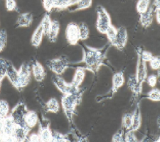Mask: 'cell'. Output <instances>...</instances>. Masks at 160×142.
<instances>
[{
    "instance_id": "cell-34",
    "label": "cell",
    "mask_w": 160,
    "mask_h": 142,
    "mask_svg": "<svg viewBox=\"0 0 160 142\" xmlns=\"http://www.w3.org/2000/svg\"><path fill=\"white\" fill-rule=\"evenodd\" d=\"M138 139L136 137L135 131L128 130L125 134V137H124V141L128 142H135L138 141Z\"/></svg>"
},
{
    "instance_id": "cell-32",
    "label": "cell",
    "mask_w": 160,
    "mask_h": 142,
    "mask_svg": "<svg viewBox=\"0 0 160 142\" xmlns=\"http://www.w3.org/2000/svg\"><path fill=\"white\" fill-rule=\"evenodd\" d=\"M145 98L149 100L153 101V102H159L160 100L159 90L158 89H154L151 90V91L147 94Z\"/></svg>"
},
{
    "instance_id": "cell-11",
    "label": "cell",
    "mask_w": 160,
    "mask_h": 142,
    "mask_svg": "<svg viewBox=\"0 0 160 142\" xmlns=\"http://www.w3.org/2000/svg\"><path fill=\"white\" fill-rule=\"evenodd\" d=\"M128 32L126 28L120 27L117 29V34H116L115 39L112 46H115L118 50H122L128 42Z\"/></svg>"
},
{
    "instance_id": "cell-25",
    "label": "cell",
    "mask_w": 160,
    "mask_h": 142,
    "mask_svg": "<svg viewBox=\"0 0 160 142\" xmlns=\"http://www.w3.org/2000/svg\"><path fill=\"white\" fill-rule=\"evenodd\" d=\"M128 85L131 91L135 95H137V96H140L141 94L142 89H141V88H140L138 86V84H137L135 79V76L132 75L130 76V78H129V80H128Z\"/></svg>"
},
{
    "instance_id": "cell-37",
    "label": "cell",
    "mask_w": 160,
    "mask_h": 142,
    "mask_svg": "<svg viewBox=\"0 0 160 142\" xmlns=\"http://www.w3.org/2000/svg\"><path fill=\"white\" fill-rule=\"evenodd\" d=\"M150 66L154 70H159L160 66V60L159 56H154L150 61Z\"/></svg>"
},
{
    "instance_id": "cell-24",
    "label": "cell",
    "mask_w": 160,
    "mask_h": 142,
    "mask_svg": "<svg viewBox=\"0 0 160 142\" xmlns=\"http://www.w3.org/2000/svg\"><path fill=\"white\" fill-rule=\"evenodd\" d=\"M132 124V113H125L122 118V127L121 128L126 131L130 130Z\"/></svg>"
},
{
    "instance_id": "cell-15",
    "label": "cell",
    "mask_w": 160,
    "mask_h": 142,
    "mask_svg": "<svg viewBox=\"0 0 160 142\" xmlns=\"http://www.w3.org/2000/svg\"><path fill=\"white\" fill-rule=\"evenodd\" d=\"M32 72L36 81L38 82H42L46 75L44 68L38 61H35V62L33 64Z\"/></svg>"
},
{
    "instance_id": "cell-18",
    "label": "cell",
    "mask_w": 160,
    "mask_h": 142,
    "mask_svg": "<svg viewBox=\"0 0 160 142\" xmlns=\"http://www.w3.org/2000/svg\"><path fill=\"white\" fill-rule=\"evenodd\" d=\"M43 36H44V32H43V27L41 24H39L37 27V29H35L32 39H31L32 45L34 47H38L41 44V42H42Z\"/></svg>"
},
{
    "instance_id": "cell-29",
    "label": "cell",
    "mask_w": 160,
    "mask_h": 142,
    "mask_svg": "<svg viewBox=\"0 0 160 142\" xmlns=\"http://www.w3.org/2000/svg\"><path fill=\"white\" fill-rule=\"evenodd\" d=\"M116 34H117V28H116L115 26L111 24L108 29H107L106 32H105V34L107 35L108 40H109L110 45H113V43L115 42Z\"/></svg>"
},
{
    "instance_id": "cell-38",
    "label": "cell",
    "mask_w": 160,
    "mask_h": 142,
    "mask_svg": "<svg viewBox=\"0 0 160 142\" xmlns=\"http://www.w3.org/2000/svg\"><path fill=\"white\" fill-rule=\"evenodd\" d=\"M6 8L8 11H14L17 9V2L15 0H6Z\"/></svg>"
},
{
    "instance_id": "cell-40",
    "label": "cell",
    "mask_w": 160,
    "mask_h": 142,
    "mask_svg": "<svg viewBox=\"0 0 160 142\" xmlns=\"http://www.w3.org/2000/svg\"><path fill=\"white\" fill-rule=\"evenodd\" d=\"M63 134L57 132H53V140L52 141H68V139Z\"/></svg>"
},
{
    "instance_id": "cell-4",
    "label": "cell",
    "mask_w": 160,
    "mask_h": 142,
    "mask_svg": "<svg viewBox=\"0 0 160 142\" xmlns=\"http://www.w3.org/2000/svg\"><path fill=\"white\" fill-rule=\"evenodd\" d=\"M46 66L56 75H61L70 66V62L66 56H61L48 60Z\"/></svg>"
},
{
    "instance_id": "cell-21",
    "label": "cell",
    "mask_w": 160,
    "mask_h": 142,
    "mask_svg": "<svg viewBox=\"0 0 160 142\" xmlns=\"http://www.w3.org/2000/svg\"><path fill=\"white\" fill-rule=\"evenodd\" d=\"M59 30H60V24L57 20H53L51 22V26L50 28L49 33L48 34V40L51 42H55L57 40Z\"/></svg>"
},
{
    "instance_id": "cell-7",
    "label": "cell",
    "mask_w": 160,
    "mask_h": 142,
    "mask_svg": "<svg viewBox=\"0 0 160 142\" xmlns=\"http://www.w3.org/2000/svg\"><path fill=\"white\" fill-rule=\"evenodd\" d=\"M66 37L69 45H77L79 41H81L80 40L78 24L74 22L69 23L66 29Z\"/></svg>"
},
{
    "instance_id": "cell-23",
    "label": "cell",
    "mask_w": 160,
    "mask_h": 142,
    "mask_svg": "<svg viewBox=\"0 0 160 142\" xmlns=\"http://www.w3.org/2000/svg\"><path fill=\"white\" fill-rule=\"evenodd\" d=\"M59 106L58 101L55 99V98H51L45 104V109L47 112H52V113H58L59 111Z\"/></svg>"
},
{
    "instance_id": "cell-31",
    "label": "cell",
    "mask_w": 160,
    "mask_h": 142,
    "mask_svg": "<svg viewBox=\"0 0 160 142\" xmlns=\"http://www.w3.org/2000/svg\"><path fill=\"white\" fill-rule=\"evenodd\" d=\"M7 61L4 59L0 58V82L7 76Z\"/></svg>"
},
{
    "instance_id": "cell-35",
    "label": "cell",
    "mask_w": 160,
    "mask_h": 142,
    "mask_svg": "<svg viewBox=\"0 0 160 142\" xmlns=\"http://www.w3.org/2000/svg\"><path fill=\"white\" fill-rule=\"evenodd\" d=\"M139 51H140L142 59L145 61V62L149 61L152 58L154 57V56L152 55V54L151 52H149V51L142 50L141 48H139Z\"/></svg>"
},
{
    "instance_id": "cell-1",
    "label": "cell",
    "mask_w": 160,
    "mask_h": 142,
    "mask_svg": "<svg viewBox=\"0 0 160 142\" xmlns=\"http://www.w3.org/2000/svg\"><path fill=\"white\" fill-rule=\"evenodd\" d=\"M82 46L83 57L80 63H83L85 65L83 67L80 68L87 69L92 73L96 74L100 66L105 64L108 46L102 49H95L85 45H82Z\"/></svg>"
},
{
    "instance_id": "cell-16",
    "label": "cell",
    "mask_w": 160,
    "mask_h": 142,
    "mask_svg": "<svg viewBox=\"0 0 160 142\" xmlns=\"http://www.w3.org/2000/svg\"><path fill=\"white\" fill-rule=\"evenodd\" d=\"M154 9L153 7H149L148 10L140 15L141 24L144 28H148L152 24L154 19Z\"/></svg>"
},
{
    "instance_id": "cell-26",
    "label": "cell",
    "mask_w": 160,
    "mask_h": 142,
    "mask_svg": "<svg viewBox=\"0 0 160 142\" xmlns=\"http://www.w3.org/2000/svg\"><path fill=\"white\" fill-rule=\"evenodd\" d=\"M51 19L50 17V15L48 14H46L45 16L43 17L42 21L40 23L42 26L43 29V32H44V35L47 37L48 33H49L50 31V28L51 26Z\"/></svg>"
},
{
    "instance_id": "cell-17",
    "label": "cell",
    "mask_w": 160,
    "mask_h": 142,
    "mask_svg": "<svg viewBox=\"0 0 160 142\" xmlns=\"http://www.w3.org/2000/svg\"><path fill=\"white\" fill-rule=\"evenodd\" d=\"M24 123L25 125L27 126L29 129H32V128L37 124L38 121V117L37 112L34 111H27L24 115Z\"/></svg>"
},
{
    "instance_id": "cell-33",
    "label": "cell",
    "mask_w": 160,
    "mask_h": 142,
    "mask_svg": "<svg viewBox=\"0 0 160 142\" xmlns=\"http://www.w3.org/2000/svg\"><path fill=\"white\" fill-rule=\"evenodd\" d=\"M7 42V34L6 30L2 29L0 31V52L4 50Z\"/></svg>"
},
{
    "instance_id": "cell-39",
    "label": "cell",
    "mask_w": 160,
    "mask_h": 142,
    "mask_svg": "<svg viewBox=\"0 0 160 142\" xmlns=\"http://www.w3.org/2000/svg\"><path fill=\"white\" fill-rule=\"evenodd\" d=\"M157 78H158V76H157L156 74H151V75L147 77L146 81L149 86L152 87H154L157 84Z\"/></svg>"
},
{
    "instance_id": "cell-5",
    "label": "cell",
    "mask_w": 160,
    "mask_h": 142,
    "mask_svg": "<svg viewBox=\"0 0 160 142\" xmlns=\"http://www.w3.org/2000/svg\"><path fill=\"white\" fill-rule=\"evenodd\" d=\"M138 56L136 73L134 76H135V79L138 86L142 89V84L146 81L147 77H148V69H147L146 62L141 58L139 49L138 51Z\"/></svg>"
},
{
    "instance_id": "cell-3",
    "label": "cell",
    "mask_w": 160,
    "mask_h": 142,
    "mask_svg": "<svg viewBox=\"0 0 160 142\" xmlns=\"http://www.w3.org/2000/svg\"><path fill=\"white\" fill-rule=\"evenodd\" d=\"M98 19L96 22V29L100 33L105 34L108 27L112 24L110 14L102 6L99 5L96 9Z\"/></svg>"
},
{
    "instance_id": "cell-41",
    "label": "cell",
    "mask_w": 160,
    "mask_h": 142,
    "mask_svg": "<svg viewBox=\"0 0 160 142\" xmlns=\"http://www.w3.org/2000/svg\"><path fill=\"white\" fill-rule=\"evenodd\" d=\"M4 118L0 117V141H4Z\"/></svg>"
},
{
    "instance_id": "cell-12",
    "label": "cell",
    "mask_w": 160,
    "mask_h": 142,
    "mask_svg": "<svg viewBox=\"0 0 160 142\" xmlns=\"http://www.w3.org/2000/svg\"><path fill=\"white\" fill-rule=\"evenodd\" d=\"M7 76L9 79L10 82L14 85V87L19 90V72L15 69L11 62L7 61Z\"/></svg>"
},
{
    "instance_id": "cell-36",
    "label": "cell",
    "mask_w": 160,
    "mask_h": 142,
    "mask_svg": "<svg viewBox=\"0 0 160 142\" xmlns=\"http://www.w3.org/2000/svg\"><path fill=\"white\" fill-rule=\"evenodd\" d=\"M125 130L121 128L118 131V132H116L114 136H113L112 141H118V142H120V141H124V134H125Z\"/></svg>"
},
{
    "instance_id": "cell-8",
    "label": "cell",
    "mask_w": 160,
    "mask_h": 142,
    "mask_svg": "<svg viewBox=\"0 0 160 142\" xmlns=\"http://www.w3.org/2000/svg\"><path fill=\"white\" fill-rule=\"evenodd\" d=\"M124 84H125V76H124L123 71H120L118 72V73H115L112 76V84L110 92L107 95L103 97L101 101L109 99L110 98H112L113 95L119 90L120 88L123 86Z\"/></svg>"
},
{
    "instance_id": "cell-9",
    "label": "cell",
    "mask_w": 160,
    "mask_h": 142,
    "mask_svg": "<svg viewBox=\"0 0 160 142\" xmlns=\"http://www.w3.org/2000/svg\"><path fill=\"white\" fill-rule=\"evenodd\" d=\"M19 72V91L27 86L31 82V73L30 64L27 63L23 64L21 66Z\"/></svg>"
},
{
    "instance_id": "cell-28",
    "label": "cell",
    "mask_w": 160,
    "mask_h": 142,
    "mask_svg": "<svg viewBox=\"0 0 160 142\" xmlns=\"http://www.w3.org/2000/svg\"><path fill=\"white\" fill-rule=\"evenodd\" d=\"M150 0H139L137 3L136 9L139 14H143L147 12L149 7Z\"/></svg>"
},
{
    "instance_id": "cell-13",
    "label": "cell",
    "mask_w": 160,
    "mask_h": 142,
    "mask_svg": "<svg viewBox=\"0 0 160 142\" xmlns=\"http://www.w3.org/2000/svg\"><path fill=\"white\" fill-rule=\"evenodd\" d=\"M92 3V0H75L67 7L69 12H73L89 8Z\"/></svg>"
},
{
    "instance_id": "cell-30",
    "label": "cell",
    "mask_w": 160,
    "mask_h": 142,
    "mask_svg": "<svg viewBox=\"0 0 160 142\" xmlns=\"http://www.w3.org/2000/svg\"><path fill=\"white\" fill-rule=\"evenodd\" d=\"M9 107L7 101L0 100V117H6L9 115Z\"/></svg>"
},
{
    "instance_id": "cell-6",
    "label": "cell",
    "mask_w": 160,
    "mask_h": 142,
    "mask_svg": "<svg viewBox=\"0 0 160 142\" xmlns=\"http://www.w3.org/2000/svg\"><path fill=\"white\" fill-rule=\"evenodd\" d=\"M52 81L55 86L57 87V89L59 91L61 92L63 94H73V93H76L81 91L80 89H76V88L73 87L70 84L66 83L64 80L61 78L59 75H56L55 74L52 77Z\"/></svg>"
},
{
    "instance_id": "cell-27",
    "label": "cell",
    "mask_w": 160,
    "mask_h": 142,
    "mask_svg": "<svg viewBox=\"0 0 160 142\" xmlns=\"http://www.w3.org/2000/svg\"><path fill=\"white\" fill-rule=\"evenodd\" d=\"M79 27V35H80V40H86L89 37L90 30L88 26L85 23H81L78 25Z\"/></svg>"
},
{
    "instance_id": "cell-42",
    "label": "cell",
    "mask_w": 160,
    "mask_h": 142,
    "mask_svg": "<svg viewBox=\"0 0 160 142\" xmlns=\"http://www.w3.org/2000/svg\"><path fill=\"white\" fill-rule=\"evenodd\" d=\"M28 141H41L40 136L38 135V134H32L29 136H28Z\"/></svg>"
},
{
    "instance_id": "cell-22",
    "label": "cell",
    "mask_w": 160,
    "mask_h": 142,
    "mask_svg": "<svg viewBox=\"0 0 160 142\" xmlns=\"http://www.w3.org/2000/svg\"><path fill=\"white\" fill-rule=\"evenodd\" d=\"M142 124V117L141 112L140 109V107L136 108L135 112L132 113V127L130 129L131 131H138L140 128Z\"/></svg>"
},
{
    "instance_id": "cell-19",
    "label": "cell",
    "mask_w": 160,
    "mask_h": 142,
    "mask_svg": "<svg viewBox=\"0 0 160 142\" xmlns=\"http://www.w3.org/2000/svg\"><path fill=\"white\" fill-rule=\"evenodd\" d=\"M33 20V15L29 12L20 14L17 20L18 27H29L32 24Z\"/></svg>"
},
{
    "instance_id": "cell-10",
    "label": "cell",
    "mask_w": 160,
    "mask_h": 142,
    "mask_svg": "<svg viewBox=\"0 0 160 142\" xmlns=\"http://www.w3.org/2000/svg\"><path fill=\"white\" fill-rule=\"evenodd\" d=\"M74 1L75 0H43V3L45 9L50 12L53 8L67 9V7Z\"/></svg>"
},
{
    "instance_id": "cell-14",
    "label": "cell",
    "mask_w": 160,
    "mask_h": 142,
    "mask_svg": "<svg viewBox=\"0 0 160 142\" xmlns=\"http://www.w3.org/2000/svg\"><path fill=\"white\" fill-rule=\"evenodd\" d=\"M38 135L40 136L41 141H52L53 132L51 130L49 124L43 125V124H39V131Z\"/></svg>"
},
{
    "instance_id": "cell-20",
    "label": "cell",
    "mask_w": 160,
    "mask_h": 142,
    "mask_svg": "<svg viewBox=\"0 0 160 142\" xmlns=\"http://www.w3.org/2000/svg\"><path fill=\"white\" fill-rule=\"evenodd\" d=\"M85 76H86L85 69L78 67V69H76V73L74 74L73 79L71 82V84L73 87L76 88V89H79L81 84L82 83V82H83Z\"/></svg>"
},
{
    "instance_id": "cell-2",
    "label": "cell",
    "mask_w": 160,
    "mask_h": 142,
    "mask_svg": "<svg viewBox=\"0 0 160 142\" xmlns=\"http://www.w3.org/2000/svg\"><path fill=\"white\" fill-rule=\"evenodd\" d=\"M79 91L78 92L73 93V94H64L61 99V104L64 112L66 113V117L68 121H71L74 115L75 109L81 101L82 92Z\"/></svg>"
}]
</instances>
